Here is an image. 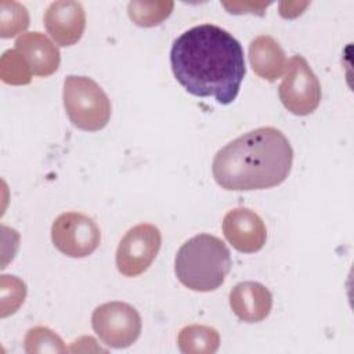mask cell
Masks as SVG:
<instances>
[{
    "mask_svg": "<svg viewBox=\"0 0 354 354\" xmlns=\"http://www.w3.org/2000/svg\"><path fill=\"white\" fill-rule=\"evenodd\" d=\"M176 80L192 95L231 104L246 73L241 43L225 29L203 24L181 33L171 46Z\"/></svg>",
    "mask_w": 354,
    "mask_h": 354,
    "instance_id": "1",
    "label": "cell"
},
{
    "mask_svg": "<svg viewBox=\"0 0 354 354\" xmlns=\"http://www.w3.org/2000/svg\"><path fill=\"white\" fill-rule=\"evenodd\" d=\"M292 163L289 140L281 130L267 126L248 131L218 149L212 173L227 191L266 189L282 184Z\"/></svg>",
    "mask_w": 354,
    "mask_h": 354,
    "instance_id": "2",
    "label": "cell"
},
{
    "mask_svg": "<svg viewBox=\"0 0 354 354\" xmlns=\"http://www.w3.org/2000/svg\"><path fill=\"white\" fill-rule=\"evenodd\" d=\"M231 266L230 249L220 238L210 234H198L184 242L174 259L177 279L195 292H212L220 288Z\"/></svg>",
    "mask_w": 354,
    "mask_h": 354,
    "instance_id": "3",
    "label": "cell"
},
{
    "mask_svg": "<svg viewBox=\"0 0 354 354\" xmlns=\"http://www.w3.org/2000/svg\"><path fill=\"white\" fill-rule=\"evenodd\" d=\"M62 100L69 120L80 130L98 131L111 119V101L91 77L66 76Z\"/></svg>",
    "mask_w": 354,
    "mask_h": 354,
    "instance_id": "4",
    "label": "cell"
},
{
    "mask_svg": "<svg viewBox=\"0 0 354 354\" xmlns=\"http://www.w3.org/2000/svg\"><path fill=\"white\" fill-rule=\"evenodd\" d=\"M278 95L282 105L297 116L310 115L318 108L321 102V84L301 55H293L286 62Z\"/></svg>",
    "mask_w": 354,
    "mask_h": 354,
    "instance_id": "5",
    "label": "cell"
},
{
    "mask_svg": "<svg viewBox=\"0 0 354 354\" xmlns=\"http://www.w3.org/2000/svg\"><path fill=\"white\" fill-rule=\"evenodd\" d=\"M91 325L104 344L112 348L131 346L141 333L138 311L123 301H109L98 306L91 315Z\"/></svg>",
    "mask_w": 354,
    "mask_h": 354,
    "instance_id": "6",
    "label": "cell"
},
{
    "mask_svg": "<svg viewBox=\"0 0 354 354\" xmlns=\"http://www.w3.org/2000/svg\"><path fill=\"white\" fill-rule=\"evenodd\" d=\"M162 235L156 225L141 223L130 228L116 250V267L124 277H138L148 270L158 256Z\"/></svg>",
    "mask_w": 354,
    "mask_h": 354,
    "instance_id": "7",
    "label": "cell"
},
{
    "mask_svg": "<svg viewBox=\"0 0 354 354\" xmlns=\"http://www.w3.org/2000/svg\"><path fill=\"white\" fill-rule=\"evenodd\" d=\"M51 241L62 254L80 259L98 248L101 232L91 217L79 212H66L53 221Z\"/></svg>",
    "mask_w": 354,
    "mask_h": 354,
    "instance_id": "8",
    "label": "cell"
},
{
    "mask_svg": "<svg viewBox=\"0 0 354 354\" xmlns=\"http://www.w3.org/2000/svg\"><path fill=\"white\" fill-rule=\"evenodd\" d=\"M223 234L225 239L241 253H256L263 249L267 230L261 217L250 209L236 207L223 218Z\"/></svg>",
    "mask_w": 354,
    "mask_h": 354,
    "instance_id": "9",
    "label": "cell"
},
{
    "mask_svg": "<svg viewBox=\"0 0 354 354\" xmlns=\"http://www.w3.org/2000/svg\"><path fill=\"white\" fill-rule=\"evenodd\" d=\"M44 28L58 46H72L80 40L86 28V12L79 1H53L44 12Z\"/></svg>",
    "mask_w": 354,
    "mask_h": 354,
    "instance_id": "10",
    "label": "cell"
},
{
    "mask_svg": "<svg viewBox=\"0 0 354 354\" xmlns=\"http://www.w3.org/2000/svg\"><path fill=\"white\" fill-rule=\"evenodd\" d=\"M230 306L241 321L260 322L271 313L272 295L260 282H239L230 292Z\"/></svg>",
    "mask_w": 354,
    "mask_h": 354,
    "instance_id": "11",
    "label": "cell"
},
{
    "mask_svg": "<svg viewBox=\"0 0 354 354\" xmlns=\"http://www.w3.org/2000/svg\"><path fill=\"white\" fill-rule=\"evenodd\" d=\"M15 50L25 59L35 76H50L59 66V50L40 32L22 33L15 40Z\"/></svg>",
    "mask_w": 354,
    "mask_h": 354,
    "instance_id": "12",
    "label": "cell"
},
{
    "mask_svg": "<svg viewBox=\"0 0 354 354\" xmlns=\"http://www.w3.org/2000/svg\"><path fill=\"white\" fill-rule=\"evenodd\" d=\"M252 69L264 80L274 82L286 68V57L279 43L270 35H260L249 44Z\"/></svg>",
    "mask_w": 354,
    "mask_h": 354,
    "instance_id": "13",
    "label": "cell"
},
{
    "mask_svg": "<svg viewBox=\"0 0 354 354\" xmlns=\"http://www.w3.org/2000/svg\"><path fill=\"white\" fill-rule=\"evenodd\" d=\"M177 344L184 354H213L218 350L220 335L214 328L194 324L180 330Z\"/></svg>",
    "mask_w": 354,
    "mask_h": 354,
    "instance_id": "14",
    "label": "cell"
},
{
    "mask_svg": "<svg viewBox=\"0 0 354 354\" xmlns=\"http://www.w3.org/2000/svg\"><path fill=\"white\" fill-rule=\"evenodd\" d=\"M173 7V1H130L127 12L136 25L151 28L165 21Z\"/></svg>",
    "mask_w": 354,
    "mask_h": 354,
    "instance_id": "15",
    "label": "cell"
},
{
    "mask_svg": "<svg viewBox=\"0 0 354 354\" xmlns=\"http://www.w3.org/2000/svg\"><path fill=\"white\" fill-rule=\"evenodd\" d=\"M29 25L26 8L17 1L0 3V36L3 39L14 37L24 32Z\"/></svg>",
    "mask_w": 354,
    "mask_h": 354,
    "instance_id": "16",
    "label": "cell"
},
{
    "mask_svg": "<svg viewBox=\"0 0 354 354\" xmlns=\"http://www.w3.org/2000/svg\"><path fill=\"white\" fill-rule=\"evenodd\" d=\"M25 351L29 354L33 353H65L66 347L64 346L62 339L46 326H35L28 330L24 340Z\"/></svg>",
    "mask_w": 354,
    "mask_h": 354,
    "instance_id": "17",
    "label": "cell"
},
{
    "mask_svg": "<svg viewBox=\"0 0 354 354\" xmlns=\"http://www.w3.org/2000/svg\"><path fill=\"white\" fill-rule=\"evenodd\" d=\"M0 77L8 84H28L32 72L17 50H7L0 59Z\"/></svg>",
    "mask_w": 354,
    "mask_h": 354,
    "instance_id": "18",
    "label": "cell"
}]
</instances>
